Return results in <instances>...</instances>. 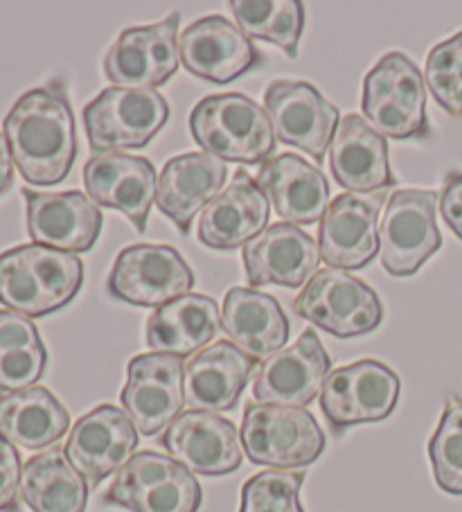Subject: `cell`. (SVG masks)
<instances>
[{
	"instance_id": "cell-1",
	"label": "cell",
	"mask_w": 462,
	"mask_h": 512,
	"mask_svg": "<svg viewBox=\"0 0 462 512\" xmlns=\"http://www.w3.org/2000/svg\"><path fill=\"white\" fill-rule=\"evenodd\" d=\"M16 170L30 185L48 188L66 179L77 158V129L64 82L19 97L3 120Z\"/></svg>"
},
{
	"instance_id": "cell-2",
	"label": "cell",
	"mask_w": 462,
	"mask_h": 512,
	"mask_svg": "<svg viewBox=\"0 0 462 512\" xmlns=\"http://www.w3.org/2000/svg\"><path fill=\"white\" fill-rule=\"evenodd\" d=\"M84 282V262L75 253L23 244L0 253V303L28 319L64 310Z\"/></svg>"
},
{
	"instance_id": "cell-3",
	"label": "cell",
	"mask_w": 462,
	"mask_h": 512,
	"mask_svg": "<svg viewBox=\"0 0 462 512\" xmlns=\"http://www.w3.org/2000/svg\"><path fill=\"white\" fill-rule=\"evenodd\" d=\"M194 143L224 163L264 165L275 152L269 113L244 93L208 95L190 113Z\"/></svg>"
},
{
	"instance_id": "cell-4",
	"label": "cell",
	"mask_w": 462,
	"mask_h": 512,
	"mask_svg": "<svg viewBox=\"0 0 462 512\" xmlns=\"http://www.w3.org/2000/svg\"><path fill=\"white\" fill-rule=\"evenodd\" d=\"M361 111L363 120L384 138L426 140L431 136L424 77L402 52H388L363 79Z\"/></svg>"
},
{
	"instance_id": "cell-5",
	"label": "cell",
	"mask_w": 462,
	"mask_h": 512,
	"mask_svg": "<svg viewBox=\"0 0 462 512\" xmlns=\"http://www.w3.org/2000/svg\"><path fill=\"white\" fill-rule=\"evenodd\" d=\"M248 461L273 470L316 463L325 452V434L307 409L280 404H248L239 429Z\"/></svg>"
},
{
	"instance_id": "cell-6",
	"label": "cell",
	"mask_w": 462,
	"mask_h": 512,
	"mask_svg": "<svg viewBox=\"0 0 462 512\" xmlns=\"http://www.w3.org/2000/svg\"><path fill=\"white\" fill-rule=\"evenodd\" d=\"M82 118L95 156L124 152L156 138L170 120V104L156 88L111 86L86 104Z\"/></svg>"
},
{
	"instance_id": "cell-7",
	"label": "cell",
	"mask_w": 462,
	"mask_h": 512,
	"mask_svg": "<svg viewBox=\"0 0 462 512\" xmlns=\"http://www.w3.org/2000/svg\"><path fill=\"white\" fill-rule=\"evenodd\" d=\"M201 485L172 456L138 452L115 474L104 492V506L127 512H199Z\"/></svg>"
},
{
	"instance_id": "cell-8",
	"label": "cell",
	"mask_w": 462,
	"mask_h": 512,
	"mask_svg": "<svg viewBox=\"0 0 462 512\" xmlns=\"http://www.w3.org/2000/svg\"><path fill=\"white\" fill-rule=\"evenodd\" d=\"M293 312L336 339L366 337L384 321L377 291L352 273L327 267L302 287Z\"/></svg>"
},
{
	"instance_id": "cell-9",
	"label": "cell",
	"mask_w": 462,
	"mask_h": 512,
	"mask_svg": "<svg viewBox=\"0 0 462 512\" xmlns=\"http://www.w3.org/2000/svg\"><path fill=\"white\" fill-rule=\"evenodd\" d=\"M440 194L433 190H395L379 226L381 264L393 278L415 276L440 251Z\"/></svg>"
},
{
	"instance_id": "cell-10",
	"label": "cell",
	"mask_w": 462,
	"mask_h": 512,
	"mask_svg": "<svg viewBox=\"0 0 462 512\" xmlns=\"http://www.w3.org/2000/svg\"><path fill=\"white\" fill-rule=\"evenodd\" d=\"M194 271L183 255L170 244H133L118 253L106 280L113 300L136 307H163L188 296Z\"/></svg>"
},
{
	"instance_id": "cell-11",
	"label": "cell",
	"mask_w": 462,
	"mask_h": 512,
	"mask_svg": "<svg viewBox=\"0 0 462 512\" xmlns=\"http://www.w3.org/2000/svg\"><path fill=\"white\" fill-rule=\"evenodd\" d=\"M399 377L375 359H359L327 375L321 388L323 416L334 431L386 420L399 402Z\"/></svg>"
},
{
	"instance_id": "cell-12",
	"label": "cell",
	"mask_w": 462,
	"mask_h": 512,
	"mask_svg": "<svg viewBox=\"0 0 462 512\" xmlns=\"http://www.w3.org/2000/svg\"><path fill=\"white\" fill-rule=\"evenodd\" d=\"M120 402L138 434H161L188 404L183 359L163 352L133 357L127 366V384L120 393Z\"/></svg>"
},
{
	"instance_id": "cell-13",
	"label": "cell",
	"mask_w": 462,
	"mask_h": 512,
	"mask_svg": "<svg viewBox=\"0 0 462 512\" xmlns=\"http://www.w3.org/2000/svg\"><path fill=\"white\" fill-rule=\"evenodd\" d=\"M264 107L280 143L323 161L341 113L314 84L278 79L264 91Z\"/></svg>"
},
{
	"instance_id": "cell-14",
	"label": "cell",
	"mask_w": 462,
	"mask_h": 512,
	"mask_svg": "<svg viewBox=\"0 0 462 512\" xmlns=\"http://www.w3.org/2000/svg\"><path fill=\"white\" fill-rule=\"evenodd\" d=\"M179 14L154 25L124 30L104 57V75L118 88H156L181 66Z\"/></svg>"
},
{
	"instance_id": "cell-15",
	"label": "cell",
	"mask_w": 462,
	"mask_h": 512,
	"mask_svg": "<svg viewBox=\"0 0 462 512\" xmlns=\"http://www.w3.org/2000/svg\"><path fill=\"white\" fill-rule=\"evenodd\" d=\"M140 434L127 411L100 404L79 418L66 438L64 454L84 476L88 488H97L118 474L138 449Z\"/></svg>"
},
{
	"instance_id": "cell-16",
	"label": "cell",
	"mask_w": 462,
	"mask_h": 512,
	"mask_svg": "<svg viewBox=\"0 0 462 512\" xmlns=\"http://www.w3.org/2000/svg\"><path fill=\"white\" fill-rule=\"evenodd\" d=\"M332 359L316 330H305L300 339L264 359L255 373L253 397L257 404H280L307 409L332 373Z\"/></svg>"
},
{
	"instance_id": "cell-17",
	"label": "cell",
	"mask_w": 462,
	"mask_h": 512,
	"mask_svg": "<svg viewBox=\"0 0 462 512\" xmlns=\"http://www.w3.org/2000/svg\"><path fill=\"white\" fill-rule=\"evenodd\" d=\"M181 66L210 84H230L262 66V52L226 16H206L183 30Z\"/></svg>"
},
{
	"instance_id": "cell-18",
	"label": "cell",
	"mask_w": 462,
	"mask_h": 512,
	"mask_svg": "<svg viewBox=\"0 0 462 512\" xmlns=\"http://www.w3.org/2000/svg\"><path fill=\"white\" fill-rule=\"evenodd\" d=\"M156 167L142 156L124 152L97 154L84 165V188L95 206L118 210L138 233L147 231L156 203Z\"/></svg>"
},
{
	"instance_id": "cell-19",
	"label": "cell",
	"mask_w": 462,
	"mask_h": 512,
	"mask_svg": "<svg viewBox=\"0 0 462 512\" xmlns=\"http://www.w3.org/2000/svg\"><path fill=\"white\" fill-rule=\"evenodd\" d=\"M161 445L192 474L226 476L242 465V438L233 422L208 411H185L163 431Z\"/></svg>"
},
{
	"instance_id": "cell-20",
	"label": "cell",
	"mask_w": 462,
	"mask_h": 512,
	"mask_svg": "<svg viewBox=\"0 0 462 512\" xmlns=\"http://www.w3.org/2000/svg\"><path fill=\"white\" fill-rule=\"evenodd\" d=\"M32 244L66 253H88L102 233V210L79 190H23Z\"/></svg>"
},
{
	"instance_id": "cell-21",
	"label": "cell",
	"mask_w": 462,
	"mask_h": 512,
	"mask_svg": "<svg viewBox=\"0 0 462 512\" xmlns=\"http://www.w3.org/2000/svg\"><path fill=\"white\" fill-rule=\"evenodd\" d=\"M244 271L251 287H305L318 273L321 249L302 228L280 222L242 249Z\"/></svg>"
},
{
	"instance_id": "cell-22",
	"label": "cell",
	"mask_w": 462,
	"mask_h": 512,
	"mask_svg": "<svg viewBox=\"0 0 462 512\" xmlns=\"http://www.w3.org/2000/svg\"><path fill=\"white\" fill-rule=\"evenodd\" d=\"M228 179V165L206 152H185L165 163L156 185V206L183 235L194 217L215 201Z\"/></svg>"
},
{
	"instance_id": "cell-23",
	"label": "cell",
	"mask_w": 462,
	"mask_h": 512,
	"mask_svg": "<svg viewBox=\"0 0 462 512\" xmlns=\"http://www.w3.org/2000/svg\"><path fill=\"white\" fill-rule=\"evenodd\" d=\"M269 219V197L251 174L239 170L233 183L201 213L197 235L212 251H235L262 235L269 228Z\"/></svg>"
},
{
	"instance_id": "cell-24",
	"label": "cell",
	"mask_w": 462,
	"mask_h": 512,
	"mask_svg": "<svg viewBox=\"0 0 462 512\" xmlns=\"http://www.w3.org/2000/svg\"><path fill=\"white\" fill-rule=\"evenodd\" d=\"M330 170L348 194H377L395 185L388 140L357 113L341 118L330 145Z\"/></svg>"
},
{
	"instance_id": "cell-25",
	"label": "cell",
	"mask_w": 462,
	"mask_h": 512,
	"mask_svg": "<svg viewBox=\"0 0 462 512\" xmlns=\"http://www.w3.org/2000/svg\"><path fill=\"white\" fill-rule=\"evenodd\" d=\"M255 181L271 199L275 213L293 226L323 222L332 203L325 174L298 154L273 156L260 167Z\"/></svg>"
},
{
	"instance_id": "cell-26",
	"label": "cell",
	"mask_w": 462,
	"mask_h": 512,
	"mask_svg": "<svg viewBox=\"0 0 462 512\" xmlns=\"http://www.w3.org/2000/svg\"><path fill=\"white\" fill-rule=\"evenodd\" d=\"M255 370L235 343L215 341L185 364V402L192 411H233Z\"/></svg>"
},
{
	"instance_id": "cell-27",
	"label": "cell",
	"mask_w": 462,
	"mask_h": 512,
	"mask_svg": "<svg viewBox=\"0 0 462 512\" xmlns=\"http://www.w3.org/2000/svg\"><path fill=\"white\" fill-rule=\"evenodd\" d=\"M318 249L332 269L354 271L368 267L381 251L377 208L357 194H339L318 228Z\"/></svg>"
},
{
	"instance_id": "cell-28",
	"label": "cell",
	"mask_w": 462,
	"mask_h": 512,
	"mask_svg": "<svg viewBox=\"0 0 462 512\" xmlns=\"http://www.w3.org/2000/svg\"><path fill=\"white\" fill-rule=\"evenodd\" d=\"M221 328L255 364L287 346L291 332L289 319L278 298L251 287H233L226 291L224 307H221Z\"/></svg>"
},
{
	"instance_id": "cell-29",
	"label": "cell",
	"mask_w": 462,
	"mask_h": 512,
	"mask_svg": "<svg viewBox=\"0 0 462 512\" xmlns=\"http://www.w3.org/2000/svg\"><path fill=\"white\" fill-rule=\"evenodd\" d=\"M219 328L221 316L215 300L203 294H188L154 310L147 319L145 337L151 352L185 359L208 348Z\"/></svg>"
},
{
	"instance_id": "cell-30",
	"label": "cell",
	"mask_w": 462,
	"mask_h": 512,
	"mask_svg": "<svg viewBox=\"0 0 462 512\" xmlns=\"http://www.w3.org/2000/svg\"><path fill=\"white\" fill-rule=\"evenodd\" d=\"M70 429L66 406L46 386L0 395V436L14 447L46 449L59 443Z\"/></svg>"
},
{
	"instance_id": "cell-31",
	"label": "cell",
	"mask_w": 462,
	"mask_h": 512,
	"mask_svg": "<svg viewBox=\"0 0 462 512\" xmlns=\"http://www.w3.org/2000/svg\"><path fill=\"white\" fill-rule=\"evenodd\" d=\"M21 499L32 512H86L88 483L64 449L52 447L25 463Z\"/></svg>"
},
{
	"instance_id": "cell-32",
	"label": "cell",
	"mask_w": 462,
	"mask_h": 512,
	"mask_svg": "<svg viewBox=\"0 0 462 512\" xmlns=\"http://www.w3.org/2000/svg\"><path fill=\"white\" fill-rule=\"evenodd\" d=\"M46 366L48 350L34 321L19 312L0 310V391L37 386Z\"/></svg>"
},
{
	"instance_id": "cell-33",
	"label": "cell",
	"mask_w": 462,
	"mask_h": 512,
	"mask_svg": "<svg viewBox=\"0 0 462 512\" xmlns=\"http://www.w3.org/2000/svg\"><path fill=\"white\" fill-rule=\"evenodd\" d=\"M237 28L248 39L278 46L289 59L298 57L305 5L300 0H230Z\"/></svg>"
},
{
	"instance_id": "cell-34",
	"label": "cell",
	"mask_w": 462,
	"mask_h": 512,
	"mask_svg": "<svg viewBox=\"0 0 462 512\" xmlns=\"http://www.w3.org/2000/svg\"><path fill=\"white\" fill-rule=\"evenodd\" d=\"M429 461L438 488L462 497V400L449 397L438 429L429 440Z\"/></svg>"
},
{
	"instance_id": "cell-35",
	"label": "cell",
	"mask_w": 462,
	"mask_h": 512,
	"mask_svg": "<svg viewBox=\"0 0 462 512\" xmlns=\"http://www.w3.org/2000/svg\"><path fill=\"white\" fill-rule=\"evenodd\" d=\"M424 84L440 109L451 118H462V32L431 48L424 64Z\"/></svg>"
},
{
	"instance_id": "cell-36",
	"label": "cell",
	"mask_w": 462,
	"mask_h": 512,
	"mask_svg": "<svg viewBox=\"0 0 462 512\" xmlns=\"http://www.w3.org/2000/svg\"><path fill=\"white\" fill-rule=\"evenodd\" d=\"M302 483V472L264 470L255 474L244 483L239 512H305L300 503Z\"/></svg>"
},
{
	"instance_id": "cell-37",
	"label": "cell",
	"mask_w": 462,
	"mask_h": 512,
	"mask_svg": "<svg viewBox=\"0 0 462 512\" xmlns=\"http://www.w3.org/2000/svg\"><path fill=\"white\" fill-rule=\"evenodd\" d=\"M23 465L12 443L0 436V512H19Z\"/></svg>"
},
{
	"instance_id": "cell-38",
	"label": "cell",
	"mask_w": 462,
	"mask_h": 512,
	"mask_svg": "<svg viewBox=\"0 0 462 512\" xmlns=\"http://www.w3.org/2000/svg\"><path fill=\"white\" fill-rule=\"evenodd\" d=\"M440 215L451 233L462 240V172H449L444 176L440 192Z\"/></svg>"
},
{
	"instance_id": "cell-39",
	"label": "cell",
	"mask_w": 462,
	"mask_h": 512,
	"mask_svg": "<svg viewBox=\"0 0 462 512\" xmlns=\"http://www.w3.org/2000/svg\"><path fill=\"white\" fill-rule=\"evenodd\" d=\"M14 183V158L7 145L5 134H0V197L12 188Z\"/></svg>"
}]
</instances>
